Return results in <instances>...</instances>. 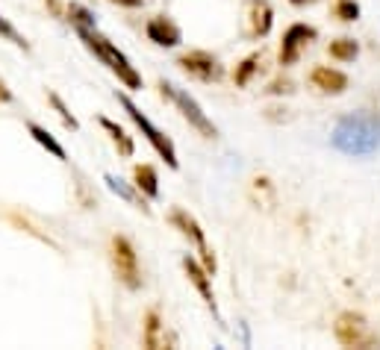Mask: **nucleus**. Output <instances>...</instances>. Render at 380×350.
<instances>
[{
	"mask_svg": "<svg viewBox=\"0 0 380 350\" xmlns=\"http://www.w3.org/2000/svg\"><path fill=\"white\" fill-rule=\"evenodd\" d=\"M159 94L163 97H168L171 103H174L177 109H180V115L189 121V127H195L198 130L204 139H215L218 135V127L210 121V115L204 112V106L195 100L186 89H180V85H174V83H168V80H159Z\"/></svg>",
	"mask_w": 380,
	"mask_h": 350,
	"instance_id": "nucleus-4",
	"label": "nucleus"
},
{
	"mask_svg": "<svg viewBox=\"0 0 380 350\" xmlns=\"http://www.w3.org/2000/svg\"><path fill=\"white\" fill-rule=\"evenodd\" d=\"M115 97H118V103L124 106L127 118H130L133 124H136V127L142 130V135H144V139H148V144H151V147L156 150V153H159V159H165V165H168L171 171H177V168H180V159H177L174 142H171L168 135H165L163 130H159V127H154V124L148 121V115H142V109H139L136 103H133V100H130L124 92H118Z\"/></svg>",
	"mask_w": 380,
	"mask_h": 350,
	"instance_id": "nucleus-3",
	"label": "nucleus"
},
{
	"mask_svg": "<svg viewBox=\"0 0 380 350\" xmlns=\"http://www.w3.org/2000/svg\"><path fill=\"white\" fill-rule=\"evenodd\" d=\"M97 121H101V127L109 133V139H113V144L118 147V153L121 156H124V159H130L133 153H136V144H133V139H130V135H127V130L124 127H121V124H115L113 118H97Z\"/></svg>",
	"mask_w": 380,
	"mask_h": 350,
	"instance_id": "nucleus-16",
	"label": "nucleus"
},
{
	"mask_svg": "<svg viewBox=\"0 0 380 350\" xmlns=\"http://www.w3.org/2000/svg\"><path fill=\"white\" fill-rule=\"evenodd\" d=\"M201 265H204V268H206V271H210L213 277H215V271H218V262H215V253H213L210 247H204V250H201Z\"/></svg>",
	"mask_w": 380,
	"mask_h": 350,
	"instance_id": "nucleus-26",
	"label": "nucleus"
},
{
	"mask_svg": "<svg viewBox=\"0 0 380 350\" xmlns=\"http://www.w3.org/2000/svg\"><path fill=\"white\" fill-rule=\"evenodd\" d=\"M292 6H306V3H313V0H289Z\"/></svg>",
	"mask_w": 380,
	"mask_h": 350,
	"instance_id": "nucleus-29",
	"label": "nucleus"
},
{
	"mask_svg": "<svg viewBox=\"0 0 380 350\" xmlns=\"http://www.w3.org/2000/svg\"><path fill=\"white\" fill-rule=\"evenodd\" d=\"M313 42H318V30L313 27V24H304V21L289 24L283 39H280V47H277V65L292 68Z\"/></svg>",
	"mask_w": 380,
	"mask_h": 350,
	"instance_id": "nucleus-7",
	"label": "nucleus"
},
{
	"mask_svg": "<svg viewBox=\"0 0 380 350\" xmlns=\"http://www.w3.org/2000/svg\"><path fill=\"white\" fill-rule=\"evenodd\" d=\"M168 221H171V227L174 230H180V235H186V239L198 247V253L206 247V233H204V227L198 224V218L192 215L189 209H180V206H174L168 212Z\"/></svg>",
	"mask_w": 380,
	"mask_h": 350,
	"instance_id": "nucleus-13",
	"label": "nucleus"
},
{
	"mask_svg": "<svg viewBox=\"0 0 380 350\" xmlns=\"http://www.w3.org/2000/svg\"><path fill=\"white\" fill-rule=\"evenodd\" d=\"M306 80H310L313 89H318L322 94H345L348 85H351L348 74L339 71V68H333V65H315Z\"/></svg>",
	"mask_w": 380,
	"mask_h": 350,
	"instance_id": "nucleus-11",
	"label": "nucleus"
},
{
	"mask_svg": "<svg viewBox=\"0 0 380 350\" xmlns=\"http://www.w3.org/2000/svg\"><path fill=\"white\" fill-rule=\"evenodd\" d=\"M77 35L83 39V44L89 47L92 53H94L97 59H101L104 65H106L109 71H113V74H115V77H118L121 83L127 85V89L139 92L142 85H144V83H142V74H139L136 68L130 65L127 53H121V50H118L113 42H109L104 33H97V27H94V30H77Z\"/></svg>",
	"mask_w": 380,
	"mask_h": 350,
	"instance_id": "nucleus-2",
	"label": "nucleus"
},
{
	"mask_svg": "<svg viewBox=\"0 0 380 350\" xmlns=\"http://www.w3.org/2000/svg\"><path fill=\"white\" fill-rule=\"evenodd\" d=\"M327 56L333 62H354L360 56V42L351 39V35H339V39L327 44Z\"/></svg>",
	"mask_w": 380,
	"mask_h": 350,
	"instance_id": "nucleus-18",
	"label": "nucleus"
},
{
	"mask_svg": "<svg viewBox=\"0 0 380 350\" xmlns=\"http://www.w3.org/2000/svg\"><path fill=\"white\" fill-rule=\"evenodd\" d=\"M109 3L124 6V9H139V6H144V0H109Z\"/></svg>",
	"mask_w": 380,
	"mask_h": 350,
	"instance_id": "nucleus-27",
	"label": "nucleus"
},
{
	"mask_svg": "<svg viewBox=\"0 0 380 350\" xmlns=\"http://www.w3.org/2000/svg\"><path fill=\"white\" fill-rule=\"evenodd\" d=\"M109 262H113V271L118 283L130 292L142 289V268H139V253L127 235H113L109 239Z\"/></svg>",
	"mask_w": 380,
	"mask_h": 350,
	"instance_id": "nucleus-5",
	"label": "nucleus"
},
{
	"mask_svg": "<svg viewBox=\"0 0 380 350\" xmlns=\"http://www.w3.org/2000/svg\"><path fill=\"white\" fill-rule=\"evenodd\" d=\"M183 271H186V280L195 285V292L201 294V300L206 303V309H210L213 315H218L215 294H213V274L206 271V268L201 265V259H195V256H183Z\"/></svg>",
	"mask_w": 380,
	"mask_h": 350,
	"instance_id": "nucleus-10",
	"label": "nucleus"
},
{
	"mask_svg": "<svg viewBox=\"0 0 380 350\" xmlns=\"http://www.w3.org/2000/svg\"><path fill=\"white\" fill-rule=\"evenodd\" d=\"M274 27V9L268 0H248L245 3V39L263 42Z\"/></svg>",
	"mask_w": 380,
	"mask_h": 350,
	"instance_id": "nucleus-9",
	"label": "nucleus"
},
{
	"mask_svg": "<svg viewBox=\"0 0 380 350\" xmlns=\"http://www.w3.org/2000/svg\"><path fill=\"white\" fill-rule=\"evenodd\" d=\"M333 335L336 342L342 347H372L377 344V335L372 330V324L365 321V315H360V312H339V318L333 324Z\"/></svg>",
	"mask_w": 380,
	"mask_h": 350,
	"instance_id": "nucleus-6",
	"label": "nucleus"
},
{
	"mask_svg": "<svg viewBox=\"0 0 380 350\" xmlns=\"http://www.w3.org/2000/svg\"><path fill=\"white\" fill-rule=\"evenodd\" d=\"M263 65V53H251L245 56L236 68H233V85L236 89H245V85H251V80L256 77V71H260Z\"/></svg>",
	"mask_w": 380,
	"mask_h": 350,
	"instance_id": "nucleus-19",
	"label": "nucleus"
},
{
	"mask_svg": "<svg viewBox=\"0 0 380 350\" xmlns=\"http://www.w3.org/2000/svg\"><path fill=\"white\" fill-rule=\"evenodd\" d=\"M144 33H148V39L156 47H177L183 42V30L177 27V21L168 15H154L144 24Z\"/></svg>",
	"mask_w": 380,
	"mask_h": 350,
	"instance_id": "nucleus-12",
	"label": "nucleus"
},
{
	"mask_svg": "<svg viewBox=\"0 0 380 350\" xmlns=\"http://www.w3.org/2000/svg\"><path fill=\"white\" fill-rule=\"evenodd\" d=\"M0 103H12V92L3 80H0Z\"/></svg>",
	"mask_w": 380,
	"mask_h": 350,
	"instance_id": "nucleus-28",
	"label": "nucleus"
},
{
	"mask_svg": "<svg viewBox=\"0 0 380 350\" xmlns=\"http://www.w3.org/2000/svg\"><path fill=\"white\" fill-rule=\"evenodd\" d=\"M163 318H159V312L156 309H148L144 312V324H142V344L144 347H163Z\"/></svg>",
	"mask_w": 380,
	"mask_h": 350,
	"instance_id": "nucleus-17",
	"label": "nucleus"
},
{
	"mask_svg": "<svg viewBox=\"0 0 380 350\" xmlns=\"http://www.w3.org/2000/svg\"><path fill=\"white\" fill-rule=\"evenodd\" d=\"M104 183L109 185V192H115L121 200H127L130 206H136V209H142V212H151L148 197H144L133 183H124L121 177H115V174H104Z\"/></svg>",
	"mask_w": 380,
	"mask_h": 350,
	"instance_id": "nucleus-14",
	"label": "nucleus"
},
{
	"mask_svg": "<svg viewBox=\"0 0 380 350\" xmlns=\"http://www.w3.org/2000/svg\"><path fill=\"white\" fill-rule=\"evenodd\" d=\"M263 92L272 94V97H277V94H295V83H292L289 77H277V80L268 83Z\"/></svg>",
	"mask_w": 380,
	"mask_h": 350,
	"instance_id": "nucleus-25",
	"label": "nucleus"
},
{
	"mask_svg": "<svg viewBox=\"0 0 380 350\" xmlns=\"http://www.w3.org/2000/svg\"><path fill=\"white\" fill-rule=\"evenodd\" d=\"M339 153L345 156H369L380 147V118L374 112H354L336 121L333 135H330Z\"/></svg>",
	"mask_w": 380,
	"mask_h": 350,
	"instance_id": "nucleus-1",
	"label": "nucleus"
},
{
	"mask_svg": "<svg viewBox=\"0 0 380 350\" xmlns=\"http://www.w3.org/2000/svg\"><path fill=\"white\" fill-rule=\"evenodd\" d=\"M133 185L148 197V200H159V174L151 162H139L133 165Z\"/></svg>",
	"mask_w": 380,
	"mask_h": 350,
	"instance_id": "nucleus-15",
	"label": "nucleus"
},
{
	"mask_svg": "<svg viewBox=\"0 0 380 350\" xmlns=\"http://www.w3.org/2000/svg\"><path fill=\"white\" fill-rule=\"evenodd\" d=\"M330 15L342 24H354L363 15V9H360L357 0H330Z\"/></svg>",
	"mask_w": 380,
	"mask_h": 350,
	"instance_id": "nucleus-21",
	"label": "nucleus"
},
{
	"mask_svg": "<svg viewBox=\"0 0 380 350\" xmlns=\"http://www.w3.org/2000/svg\"><path fill=\"white\" fill-rule=\"evenodd\" d=\"M27 133H30V135H33V139H35V142H39V144H42V147H44V150H47V153H51V156H56V159H63V162L68 159V153H65V147H63V144H59V142H56V139H53V135H51V133H47L44 127H39V124H33V121H30V124H27Z\"/></svg>",
	"mask_w": 380,
	"mask_h": 350,
	"instance_id": "nucleus-20",
	"label": "nucleus"
},
{
	"mask_svg": "<svg viewBox=\"0 0 380 350\" xmlns=\"http://www.w3.org/2000/svg\"><path fill=\"white\" fill-rule=\"evenodd\" d=\"M0 39L12 42V44H15V47H21V50H30V42L24 39V35H21L15 27H12V24H9L3 15H0Z\"/></svg>",
	"mask_w": 380,
	"mask_h": 350,
	"instance_id": "nucleus-24",
	"label": "nucleus"
},
{
	"mask_svg": "<svg viewBox=\"0 0 380 350\" xmlns=\"http://www.w3.org/2000/svg\"><path fill=\"white\" fill-rule=\"evenodd\" d=\"M177 65L183 74H189L198 83H222L224 80V65L222 59L210 50H186L177 56Z\"/></svg>",
	"mask_w": 380,
	"mask_h": 350,
	"instance_id": "nucleus-8",
	"label": "nucleus"
},
{
	"mask_svg": "<svg viewBox=\"0 0 380 350\" xmlns=\"http://www.w3.org/2000/svg\"><path fill=\"white\" fill-rule=\"evenodd\" d=\"M47 100H51V103H53L56 115L63 118V124H65V127H68L71 133H77V130H80V121H77V118H74V115H71V112H68V106L63 103V97H59L56 92H47Z\"/></svg>",
	"mask_w": 380,
	"mask_h": 350,
	"instance_id": "nucleus-23",
	"label": "nucleus"
},
{
	"mask_svg": "<svg viewBox=\"0 0 380 350\" xmlns=\"http://www.w3.org/2000/svg\"><path fill=\"white\" fill-rule=\"evenodd\" d=\"M68 21L74 24L77 30H94L97 21H94V12L83 3H68Z\"/></svg>",
	"mask_w": 380,
	"mask_h": 350,
	"instance_id": "nucleus-22",
	"label": "nucleus"
}]
</instances>
